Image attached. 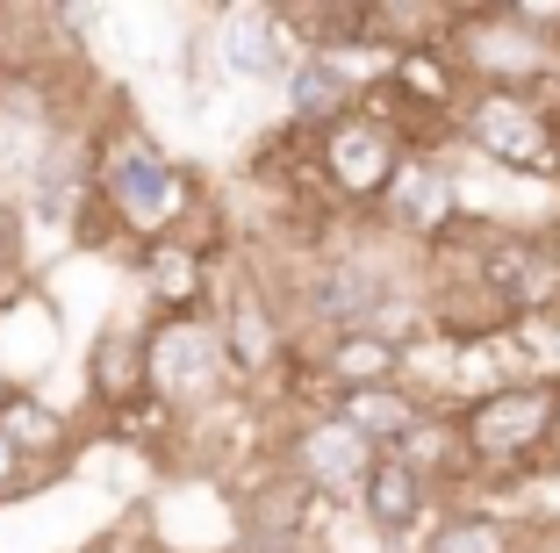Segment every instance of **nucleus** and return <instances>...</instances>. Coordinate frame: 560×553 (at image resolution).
<instances>
[{
  "label": "nucleus",
  "instance_id": "nucleus-20",
  "mask_svg": "<svg viewBox=\"0 0 560 553\" xmlns=\"http://www.w3.org/2000/svg\"><path fill=\"white\" fill-rule=\"evenodd\" d=\"M36 488H50V474H36V468H22L15 453H8V439H0V510L8 504H30Z\"/></svg>",
  "mask_w": 560,
  "mask_h": 553
},
{
  "label": "nucleus",
  "instance_id": "nucleus-4",
  "mask_svg": "<svg viewBox=\"0 0 560 553\" xmlns=\"http://www.w3.org/2000/svg\"><path fill=\"white\" fill-rule=\"evenodd\" d=\"M144 395L173 417H209L215 403L245 395L231 381V359L215 338V316H144Z\"/></svg>",
  "mask_w": 560,
  "mask_h": 553
},
{
  "label": "nucleus",
  "instance_id": "nucleus-13",
  "mask_svg": "<svg viewBox=\"0 0 560 553\" xmlns=\"http://www.w3.org/2000/svg\"><path fill=\"white\" fill-rule=\"evenodd\" d=\"M80 389H86V424L116 417V410L144 403V310L137 316H101L94 338L80 353Z\"/></svg>",
  "mask_w": 560,
  "mask_h": 553
},
{
  "label": "nucleus",
  "instance_id": "nucleus-21",
  "mask_svg": "<svg viewBox=\"0 0 560 553\" xmlns=\"http://www.w3.org/2000/svg\"><path fill=\"white\" fill-rule=\"evenodd\" d=\"M553 195H560V173H553Z\"/></svg>",
  "mask_w": 560,
  "mask_h": 553
},
{
  "label": "nucleus",
  "instance_id": "nucleus-14",
  "mask_svg": "<svg viewBox=\"0 0 560 553\" xmlns=\"http://www.w3.org/2000/svg\"><path fill=\"white\" fill-rule=\"evenodd\" d=\"M295 353L316 367L330 403H338V395H360V389H388V381L402 375V345H388L381 331H338V338H310V345H295Z\"/></svg>",
  "mask_w": 560,
  "mask_h": 553
},
{
  "label": "nucleus",
  "instance_id": "nucleus-3",
  "mask_svg": "<svg viewBox=\"0 0 560 553\" xmlns=\"http://www.w3.org/2000/svg\"><path fill=\"white\" fill-rule=\"evenodd\" d=\"M453 137L475 165L503 180H525V187H546L553 195L560 173V123L539 94H495V87H475L467 108L453 115Z\"/></svg>",
  "mask_w": 560,
  "mask_h": 553
},
{
  "label": "nucleus",
  "instance_id": "nucleus-16",
  "mask_svg": "<svg viewBox=\"0 0 560 553\" xmlns=\"http://www.w3.org/2000/svg\"><path fill=\"white\" fill-rule=\"evenodd\" d=\"M381 80L396 87V94L410 101V108L445 115V123H453V115L467 108V94H475V87H467V72H460V58H453L445 44H410V50H388Z\"/></svg>",
  "mask_w": 560,
  "mask_h": 553
},
{
  "label": "nucleus",
  "instance_id": "nucleus-6",
  "mask_svg": "<svg viewBox=\"0 0 560 553\" xmlns=\"http://www.w3.org/2000/svg\"><path fill=\"white\" fill-rule=\"evenodd\" d=\"M295 58L302 44L280 22V8H215L195 44V66H215L223 80H245V87H280L295 72Z\"/></svg>",
  "mask_w": 560,
  "mask_h": 553
},
{
  "label": "nucleus",
  "instance_id": "nucleus-1",
  "mask_svg": "<svg viewBox=\"0 0 560 553\" xmlns=\"http://www.w3.org/2000/svg\"><path fill=\"white\" fill-rule=\"evenodd\" d=\"M86 173H94L101 209L116 216V230L130 238V252L151 244V238H173L180 223H195L215 201L209 180L187 159H173V151L151 137L144 115L122 108V101L94 108V123H86Z\"/></svg>",
  "mask_w": 560,
  "mask_h": 553
},
{
  "label": "nucleus",
  "instance_id": "nucleus-5",
  "mask_svg": "<svg viewBox=\"0 0 560 553\" xmlns=\"http://www.w3.org/2000/svg\"><path fill=\"white\" fill-rule=\"evenodd\" d=\"M316 180H324V195L338 201L346 216H366L381 195H388V180L402 173V145L381 123H366L360 108L338 115V123H324L316 130V151H310Z\"/></svg>",
  "mask_w": 560,
  "mask_h": 553
},
{
  "label": "nucleus",
  "instance_id": "nucleus-9",
  "mask_svg": "<svg viewBox=\"0 0 560 553\" xmlns=\"http://www.w3.org/2000/svg\"><path fill=\"white\" fill-rule=\"evenodd\" d=\"M273 460H280V474H295L310 496H324V504H352V488H360V474H366V460H374V446H366L360 431H346V424L330 417V410H316V417L280 424Z\"/></svg>",
  "mask_w": 560,
  "mask_h": 553
},
{
  "label": "nucleus",
  "instance_id": "nucleus-18",
  "mask_svg": "<svg viewBox=\"0 0 560 553\" xmlns=\"http://www.w3.org/2000/svg\"><path fill=\"white\" fill-rule=\"evenodd\" d=\"M330 417L346 424V431H360V439L374 446V453H388V446H396L402 431H410V424L424 417V403H417V395L402 389V381H388V389H360V395H338V403H330Z\"/></svg>",
  "mask_w": 560,
  "mask_h": 553
},
{
  "label": "nucleus",
  "instance_id": "nucleus-15",
  "mask_svg": "<svg viewBox=\"0 0 560 553\" xmlns=\"http://www.w3.org/2000/svg\"><path fill=\"white\" fill-rule=\"evenodd\" d=\"M546 546H553V532H532V525L503 518V510L445 504L410 553H546Z\"/></svg>",
  "mask_w": 560,
  "mask_h": 553
},
{
  "label": "nucleus",
  "instance_id": "nucleus-11",
  "mask_svg": "<svg viewBox=\"0 0 560 553\" xmlns=\"http://www.w3.org/2000/svg\"><path fill=\"white\" fill-rule=\"evenodd\" d=\"M346 510H352V525H360L374 546H410V539H424V525L439 518L445 504H439V488H431L417 468H402L396 453H374Z\"/></svg>",
  "mask_w": 560,
  "mask_h": 553
},
{
  "label": "nucleus",
  "instance_id": "nucleus-8",
  "mask_svg": "<svg viewBox=\"0 0 560 553\" xmlns=\"http://www.w3.org/2000/svg\"><path fill=\"white\" fill-rule=\"evenodd\" d=\"M366 223L381 230L388 244L417 252L424 260L445 230L460 223V187H453V151L445 159H402V173L388 180V195L366 209Z\"/></svg>",
  "mask_w": 560,
  "mask_h": 553
},
{
  "label": "nucleus",
  "instance_id": "nucleus-7",
  "mask_svg": "<svg viewBox=\"0 0 560 553\" xmlns=\"http://www.w3.org/2000/svg\"><path fill=\"white\" fill-rule=\"evenodd\" d=\"M66 359V302L44 274L0 288V389H50Z\"/></svg>",
  "mask_w": 560,
  "mask_h": 553
},
{
  "label": "nucleus",
  "instance_id": "nucleus-17",
  "mask_svg": "<svg viewBox=\"0 0 560 553\" xmlns=\"http://www.w3.org/2000/svg\"><path fill=\"white\" fill-rule=\"evenodd\" d=\"M280 94H288V123L295 130H324V123H338V115L360 108V72L346 66V58H324V50H302L295 72L280 80Z\"/></svg>",
  "mask_w": 560,
  "mask_h": 553
},
{
  "label": "nucleus",
  "instance_id": "nucleus-10",
  "mask_svg": "<svg viewBox=\"0 0 560 553\" xmlns=\"http://www.w3.org/2000/svg\"><path fill=\"white\" fill-rule=\"evenodd\" d=\"M122 274H130V295H137L144 316H201L215 302L223 260H209V252L187 244V238H151L122 260Z\"/></svg>",
  "mask_w": 560,
  "mask_h": 553
},
{
  "label": "nucleus",
  "instance_id": "nucleus-2",
  "mask_svg": "<svg viewBox=\"0 0 560 553\" xmlns=\"http://www.w3.org/2000/svg\"><path fill=\"white\" fill-rule=\"evenodd\" d=\"M553 410H560V381L553 375H517V381H495L489 395L453 410V439H460V460L475 474V488H503V482H525L546 453V431H553Z\"/></svg>",
  "mask_w": 560,
  "mask_h": 553
},
{
  "label": "nucleus",
  "instance_id": "nucleus-12",
  "mask_svg": "<svg viewBox=\"0 0 560 553\" xmlns=\"http://www.w3.org/2000/svg\"><path fill=\"white\" fill-rule=\"evenodd\" d=\"M0 439L22 468L36 474H72L80 468V446H86V417L66 410L50 389H0Z\"/></svg>",
  "mask_w": 560,
  "mask_h": 553
},
{
  "label": "nucleus",
  "instance_id": "nucleus-19",
  "mask_svg": "<svg viewBox=\"0 0 560 553\" xmlns=\"http://www.w3.org/2000/svg\"><path fill=\"white\" fill-rule=\"evenodd\" d=\"M72 553H151V532H144V510H122V518H108L101 532H86Z\"/></svg>",
  "mask_w": 560,
  "mask_h": 553
}]
</instances>
